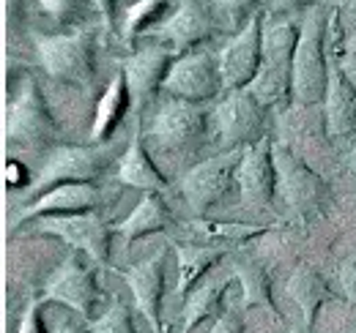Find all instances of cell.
I'll list each match as a JSON object with an SVG mask.
<instances>
[{
  "label": "cell",
  "mask_w": 356,
  "mask_h": 333,
  "mask_svg": "<svg viewBox=\"0 0 356 333\" xmlns=\"http://www.w3.org/2000/svg\"><path fill=\"white\" fill-rule=\"evenodd\" d=\"M274 164H277V191L282 194L285 205L293 210L296 219L310 224L315 219H323L332 208V189L329 183L302 162L291 148L274 145Z\"/></svg>",
  "instance_id": "obj_1"
},
{
  "label": "cell",
  "mask_w": 356,
  "mask_h": 333,
  "mask_svg": "<svg viewBox=\"0 0 356 333\" xmlns=\"http://www.w3.org/2000/svg\"><path fill=\"white\" fill-rule=\"evenodd\" d=\"M299 33L282 22L264 31V58L255 83L247 90L264 107H285L293 101V58H296Z\"/></svg>",
  "instance_id": "obj_2"
},
{
  "label": "cell",
  "mask_w": 356,
  "mask_h": 333,
  "mask_svg": "<svg viewBox=\"0 0 356 333\" xmlns=\"http://www.w3.org/2000/svg\"><path fill=\"white\" fill-rule=\"evenodd\" d=\"M329 22L318 11H310L296 44V58H293V101L302 107H310L326 99L329 87Z\"/></svg>",
  "instance_id": "obj_3"
},
{
  "label": "cell",
  "mask_w": 356,
  "mask_h": 333,
  "mask_svg": "<svg viewBox=\"0 0 356 333\" xmlns=\"http://www.w3.org/2000/svg\"><path fill=\"white\" fill-rule=\"evenodd\" d=\"M39 58L55 80L88 87L96 74V36L93 31H74L39 39Z\"/></svg>",
  "instance_id": "obj_4"
},
{
  "label": "cell",
  "mask_w": 356,
  "mask_h": 333,
  "mask_svg": "<svg viewBox=\"0 0 356 333\" xmlns=\"http://www.w3.org/2000/svg\"><path fill=\"white\" fill-rule=\"evenodd\" d=\"M222 87L225 83L220 55H211L209 49H195V52H186L184 58H178L162 85V90L168 96H173L178 101H192V104L214 99Z\"/></svg>",
  "instance_id": "obj_5"
},
{
  "label": "cell",
  "mask_w": 356,
  "mask_h": 333,
  "mask_svg": "<svg viewBox=\"0 0 356 333\" xmlns=\"http://www.w3.org/2000/svg\"><path fill=\"white\" fill-rule=\"evenodd\" d=\"M244 151H230L217 159L200 162L192 166L181 183L184 200L192 205L195 213H206L214 205H220L225 197L230 194V186L238 183V164H241Z\"/></svg>",
  "instance_id": "obj_6"
},
{
  "label": "cell",
  "mask_w": 356,
  "mask_h": 333,
  "mask_svg": "<svg viewBox=\"0 0 356 333\" xmlns=\"http://www.w3.org/2000/svg\"><path fill=\"white\" fill-rule=\"evenodd\" d=\"M115 162L113 145H69L58 148L52 159L47 162L44 172L39 178V189L44 186H60V183H90L99 175H104Z\"/></svg>",
  "instance_id": "obj_7"
},
{
  "label": "cell",
  "mask_w": 356,
  "mask_h": 333,
  "mask_svg": "<svg viewBox=\"0 0 356 333\" xmlns=\"http://www.w3.org/2000/svg\"><path fill=\"white\" fill-rule=\"evenodd\" d=\"M264 110L266 107L250 90H233L214 112L220 139L230 151H244L250 145H258L266 137Z\"/></svg>",
  "instance_id": "obj_8"
},
{
  "label": "cell",
  "mask_w": 356,
  "mask_h": 333,
  "mask_svg": "<svg viewBox=\"0 0 356 333\" xmlns=\"http://www.w3.org/2000/svg\"><path fill=\"white\" fill-rule=\"evenodd\" d=\"M44 298L49 300H60L63 306H69L72 311H77L86 320H99V300H102V287H99V276L83 257H69L55 276L47 282Z\"/></svg>",
  "instance_id": "obj_9"
},
{
  "label": "cell",
  "mask_w": 356,
  "mask_h": 333,
  "mask_svg": "<svg viewBox=\"0 0 356 333\" xmlns=\"http://www.w3.org/2000/svg\"><path fill=\"white\" fill-rule=\"evenodd\" d=\"M261 58H264V25H261V14H255L220 52L225 87L230 93L247 90L261 71Z\"/></svg>",
  "instance_id": "obj_10"
},
{
  "label": "cell",
  "mask_w": 356,
  "mask_h": 333,
  "mask_svg": "<svg viewBox=\"0 0 356 333\" xmlns=\"http://www.w3.org/2000/svg\"><path fill=\"white\" fill-rule=\"evenodd\" d=\"M329 87H326V134L334 145H354L356 142V85L351 74L337 63L329 60Z\"/></svg>",
  "instance_id": "obj_11"
},
{
  "label": "cell",
  "mask_w": 356,
  "mask_h": 333,
  "mask_svg": "<svg viewBox=\"0 0 356 333\" xmlns=\"http://www.w3.org/2000/svg\"><path fill=\"white\" fill-rule=\"evenodd\" d=\"M238 191L244 205L266 208L277 191V164H274V142L264 137L258 145L244 148L241 164H238Z\"/></svg>",
  "instance_id": "obj_12"
},
{
  "label": "cell",
  "mask_w": 356,
  "mask_h": 333,
  "mask_svg": "<svg viewBox=\"0 0 356 333\" xmlns=\"http://www.w3.org/2000/svg\"><path fill=\"white\" fill-rule=\"evenodd\" d=\"M44 232L60 235L72 249L86 251L93 262H110V227L93 213H74V216H49L42 227Z\"/></svg>",
  "instance_id": "obj_13"
},
{
  "label": "cell",
  "mask_w": 356,
  "mask_h": 333,
  "mask_svg": "<svg viewBox=\"0 0 356 333\" xmlns=\"http://www.w3.org/2000/svg\"><path fill=\"white\" fill-rule=\"evenodd\" d=\"M206 126H209V115L200 104H192V101H178L173 99L170 104H165L159 110V115L154 118V137L162 139L168 148H186V145H195L203 134H206Z\"/></svg>",
  "instance_id": "obj_14"
},
{
  "label": "cell",
  "mask_w": 356,
  "mask_h": 333,
  "mask_svg": "<svg viewBox=\"0 0 356 333\" xmlns=\"http://www.w3.org/2000/svg\"><path fill=\"white\" fill-rule=\"evenodd\" d=\"M49 131H52V118L42 99V90L33 83H28L8 112L6 137L17 145H33V142H44Z\"/></svg>",
  "instance_id": "obj_15"
},
{
  "label": "cell",
  "mask_w": 356,
  "mask_h": 333,
  "mask_svg": "<svg viewBox=\"0 0 356 333\" xmlns=\"http://www.w3.org/2000/svg\"><path fill=\"white\" fill-rule=\"evenodd\" d=\"M173 52L168 49H159V46H151V49H143L132 58H124L121 60V71L127 77L129 85V93H132L134 104H145L156 90H162V85L168 80L170 69H173Z\"/></svg>",
  "instance_id": "obj_16"
},
{
  "label": "cell",
  "mask_w": 356,
  "mask_h": 333,
  "mask_svg": "<svg viewBox=\"0 0 356 333\" xmlns=\"http://www.w3.org/2000/svg\"><path fill=\"white\" fill-rule=\"evenodd\" d=\"M129 290L134 292L137 309L151 323L154 333H165L162 328V292H165V254H154L151 259L134 265L124 273Z\"/></svg>",
  "instance_id": "obj_17"
},
{
  "label": "cell",
  "mask_w": 356,
  "mask_h": 333,
  "mask_svg": "<svg viewBox=\"0 0 356 333\" xmlns=\"http://www.w3.org/2000/svg\"><path fill=\"white\" fill-rule=\"evenodd\" d=\"M99 203V191L93 183H60L44 191L36 203H31L22 210V219L33 216H74V213H88Z\"/></svg>",
  "instance_id": "obj_18"
},
{
  "label": "cell",
  "mask_w": 356,
  "mask_h": 333,
  "mask_svg": "<svg viewBox=\"0 0 356 333\" xmlns=\"http://www.w3.org/2000/svg\"><path fill=\"white\" fill-rule=\"evenodd\" d=\"M159 33L176 52L195 49L211 36V17L200 0H184L176 14H170V19L159 25Z\"/></svg>",
  "instance_id": "obj_19"
},
{
  "label": "cell",
  "mask_w": 356,
  "mask_h": 333,
  "mask_svg": "<svg viewBox=\"0 0 356 333\" xmlns=\"http://www.w3.org/2000/svg\"><path fill=\"white\" fill-rule=\"evenodd\" d=\"M288 298L299 306L305 328L312 331L318 323V314L326 303H332L337 298V292L329 287V282L323 279V273H318L315 268H299L293 273V279L288 282Z\"/></svg>",
  "instance_id": "obj_20"
},
{
  "label": "cell",
  "mask_w": 356,
  "mask_h": 333,
  "mask_svg": "<svg viewBox=\"0 0 356 333\" xmlns=\"http://www.w3.org/2000/svg\"><path fill=\"white\" fill-rule=\"evenodd\" d=\"M118 180L127 186H134V189H143L145 194H159L168 189V178L151 162L140 137H134L132 145L127 148V153L118 162Z\"/></svg>",
  "instance_id": "obj_21"
},
{
  "label": "cell",
  "mask_w": 356,
  "mask_h": 333,
  "mask_svg": "<svg viewBox=\"0 0 356 333\" xmlns=\"http://www.w3.org/2000/svg\"><path fill=\"white\" fill-rule=\"evenodd\" d=\"M227 254V246L211 244H186L178 246V292L186 295L197 287V282L217 268V262Z\"/></svg>",
  "instance_id": "obj_22"
},
{
  "label": "cell",
  "mask_w": 356,
  "mask_h": 333,
  "mask_svg": "<svg viewBox=\"0 0 356 333\" xmlns=\"http://www.w3.org/2000/svg\"><path fill=\"white\" fill-rule=\"evenodd\" d=\"M129 104H132L129 85H127L124 71H118V74L113 77L110 87H107V93L102 96L99 107H96V118H93V128H90V139H96V142L107 139V137L115 131V126L124 121Z\"/></svg>",
  "instance_id": "obj_23"
},
{
  "label": "cell",
  "mask_w": 356,
  "mask_h": 333,
  "mask_svg": "<svg viewBox=\"0 0 356 333\" xmlns=\"http://www.w3.org/2000/svg\"><path fill=\"white\" fill-rule=\"evenodd\" d=\"M168 227H173V213L159 200V194H145L140 200V205L118 224V230H121L127 244H132L137 238H145L151 232L168 230Z\"/></svg>",
  "instance_id": "obj_24"
},
{
  "label": "cell",
  "mask_w": 356,
  "mask_h": 333,
  "mask_svg": "<svg viewBox=\"0 0 356 333\" xmlns=\"http://www.w3.org/2000/svg\"><path fill=\"white\" fill-rule=\"evenodd\" d=\"M189 244H211V246H236L250 238H258L266 232V227L252 224H227V221H192L186 227Z\"/></svg>",
  "instance_id": "obj_25"
},
{
  "label": "cell",
  "mask_w": 356,
  "mask_h": 333,
  "mask_svg": "<svg viewBox=\"0 0 356 333\" xmlns=\"http://www.w3.org/2000/svg\"><path fill=\"white\" fill-rule=\"evenodd\" d=\"M236 276L241 282L247 306H264V309L277 314V303H274V295H271V276H268V271L261 262L238 259L236 262Z\"/></svg>",
  "instance_id": "obj_26"
},
{
  "label": "cell",
  "mask_w": 356,
  "mask_h": 333,
  "mask_svg": "<svg viewBox=\"0 0 356 333\" xmlns=\"http://www.w3.org/2000/svg\"><path fill=\"white\" fill-rule=\"evenodd\" d=\"M225 284H206L200 290H192L184 306V328L181 333H192L211 317H220L222 311Z\"/></svg>",
  "instance_id": "obj_27"
},
{
  "label": "cell",
  "mask_w": 356,
  "mask_h": 333,
  "mask_svg": "<svg viewBox=\"0 0 356 333\" xmlns=\"http://www.w3.org/2000/svg\"><path fill=\"white\" fill-rule=\"evenodd\" d=\"M173 6V0H140L137 6L129 8V17H127V25H124V36L132 42L137 33L148 31L151 25L156 22H168V8Z\"/></svg>",
  "instance_id": "obj_28"
},
{
  "label": "cell",
  "mask_w": 356,
  "mask_h": 333,
  "mask_svg": "<svg viewBox=\"0 0 356 333\" xmlns=\"http://www.w3.org/2000/svg\"><path fill=\"white\" fill-rule=\"evenodd\" d=\"M258 0H214V8L225 17V22L233 28V36L258 14L255 11Z\"/></svg>",
  "instance_id": "obj_29"
},
{
  "label": "cell",
  "mask_w": 356,
  "mask_h": 333,
  "mask_svg": "<svg viewBox=\"0 0 356 333\" xmlns=\"http://www.w3.org/2000/svg\"><path fill=\"white\" fill-rule=\"evenodd\" d=\"M93 333H134L132 314L124 303H113L96 323H93Z\"/></svg>",
  "instance_id": "obj_30"
},
{
  "label": "cell",
  "mask_w": 356,
  "mask_h": 333,
  "mask_svg": "<svg viewBox=\"0 0 356 333\" xmlns=\"http://www.w3.org/2000/svg\"><path fill=\"white\" fill-rule=\"evenodd\" d=\"M211 333H244V317L238 311H220V317H214Z\"/></svg>",
  "instance_id": "obj_31"
},
{
  "label": "cell",
  "mask_w": 356,
  "mask_h": 333,
  "mask_svg": "<svg viewBox=\"0 0 356 333\" xmlns=\"http://www.w3.org/2000/svg\"><path fill=\"white\" fill-rule=\"evenodd\" d=\"M17 333H49L44 325V320H42V303H36V306L25 314V320H22V325H19Z\"/></svg>",
  "instance_id": "obj_32"
},
{
  "label": "cell",
  "mask_w": 356,
  "mask_h": 333,
  "mask_svg": "<svg viewBox=\"0 0 356 333\" xmlns=\"http://www.w3.org/2000/svg\"><path fill=\"white\" fill-rule=\"evenodd\" d=\"M340 282H343V290L348 295V300L356 306V254L343 265V271H340Z\"/></svg>",
  "instance_id": "obj_33"
},
{
  "label": "cell",
  "mask_w": 356,
  "mask_h": 333,
  "mask_svg": "<svg viewBox=\"0 0 356 333\" xmlns=\"http://www.w3.org/2000/svg\"><path fill=\"white\" fill-rule=\"evenodd\" d=\"M90 3H93V8L102 14V19H104V28L110 31V28H113V17H115V8H113L115 3H113V0H90Z\"/></svg>",
  "instance_id": "obj_34"
},
{
  "label": "cell",
  "mask_w": 356,
  "mask_h": 333,
  "mask_svg": "<svg viewBox=\"0 0 356 333\" xmlns=\"http://www.w3.org/2000/svg\"><path fill=\"white\" fill-rule=\"evenodd\" d=\"M52 333H93V328L83 325V323H77V320H72V317H66V320L58 323V328H55Z\"/></svg>",
  "instance_id": "obj_35"
},
{
  "label": "cell",
  "mask_w": 356,
  "mask_h": 333,
  "mask_svg": "<svg viewBox=\"0 0 356 333\" xmlns=\"http://www.w3.org/2000/svg\"><path fill=\"white\" fill-rule=\"evenodd\" d=\"M312 0H271L274 11H296V8H307Z\"/></svg>",
  "instance_id": "obj_36"
},
{
  "label": "cell",
  "mask_w": 356,
  "mask_h": 333,
  "mask_svg": "<svg viewBox=\"0 0 356 333\" xmlns=\"http://www.w3.org/2000/svg\"><path fill=\"white\" fill-rule=\"evenodd\" d=\"M42 6H44L47 11H52V14H63V11H69L72 0H42Z\"/></svg>",
  "instance_id": "obj_37"
},
{
  "label": "cell",
  "mask_w": 356,
  "mask_h": 333,
  "mask_svg": "<svg viewBox=\"0 0 356 333\" xmlns=\"http://www.w3.org/2000/svg\"><path fill=\"white\" fill-rule=\"evenodd\" d=\"M19 172H22V169H19L17 162H8V166H6V178H8L11 186H22V183H25V180L19 178Z\"/></svg>",
  "instance_id": "obj_38"
},
{
  "label": "cell",
  "mask_w": 356,
  "mask_h": 333,
  "mask_svg": "<svg viewBox=\"0 0 356 333\" xmlns=\"http://www.w3.org/2000/svg\"><path fill=\"white\" fill-rule=\"evenodd\" d=\"M343 17H346L348 28L356 33V0H346V6H343Z\"/></svg>",
  "instance_id": "obj_39"
},
{
  "label": "cell",
  "mask_w": 356,
  "mask_h": 333,
  "mask_svg": "<svg viewBox=\"0 0 356 333\" xmlns=\"http://www.w3.org/2000/svg\"><path fill=\"white\" fill-rule=\"evenodd\" d=\"M354 169H356V148H354Z\"/></svg>",
  "instance_id": "obj_40"
}]
</instances>
